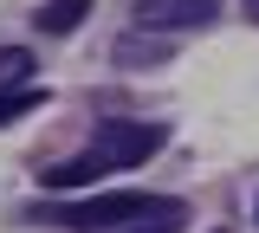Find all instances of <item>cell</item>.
I'll list each match as a JSON object with an SVG mask.
<instances>
[{
	"instance_id": "8",
	"label": "cell",
	"mask_w": 259,
	"mask_h": 233,
	"mask_svg": "<svg viewBox=\"0 0 259 233\" xmlns=\"http://www.w3.org/2000/svg\"><path fill=\"white\" fill-rule=\"evenodd\" d=\"M39 104H46L39 84H26V91H0V123H20L26 110H39Z\"/></svg>"
},
{
	"instance_id": "5",
	"label": "cell",
	"mask_w": 259,
	"mask_h": 233,
	"mask_svg": "<svg viewBox=\"0 0 259 233\" xmlns=\"http://www.w3.org/2000/svg\"><path fill=\"white\" fill-rule=\"evenodd\" d=\"M84 20H91V0H46V7L32 13V26H39L46 39H65V33H78Z\"/></svg>"
},
{
	"instance_id": "6",
	"label": "cell",
	"mask_w": 259,
	"mask_h": 233,
	"mask_svg": "<svg viewBox=\"0 0 259 233\" xmlns=\"http://www.w3.org/2000/svg\"><path fill=\"white\" fill-rule=\"evenodd\" d=\"M32 84V52L26 45H0V91H26Z\"/></svg>"
},
{
	"instance_id": "3",
	"label": "cell",
	"mask_w": 259,
	"mask_h": 233,
	"mask_svg": "<svg viewBox=\"0 0 259 233\" xmlns=\"http://www.w3.org/2000/svg\"><path fill=\"white\" fill-rule=\"evenodd\" d=\"M214 20H221V0H136V26H156V33H188Z\"/></svg>"
},
{
	"instance_id": "9",
	"label": "cell",
	"mask_w": 259,
	"mask_h": 233,
	"mask_svg": "<svg viewBox=\"0 0 259 233\" xmlns=\"http://www.w3.org/2000/svg\"><path fill=\"white\" fill-rule=\"evenodd\" d=\"M136 233H156V227H136Z\"/></svg>"
},
{
	"instance_id": "7",
	"label": "cell",
	"mask_w": 259,
	"mask_h": 233,
	"mask_svg": "<svg viewBox=\"0 0 259 233\" xmlns=\"http://www.w3.org/2000/svg\"><path fill=\"white\" fill-rule=\"evenodd\" d=\"M162 59H168V45H162V39H149V45H143L136 33L117 39V65H162Z\"/></svg>"
},
{
	"instance_id": "4",
	"label": "cell",
	"mask_w": 259,
	"mask_h": 233,
	"mask_svg": "<svg viewBox=\"0 0 259 233\" xmlns=\"http://www.w3.org/2000/svg\"><path fill=\"white\" fill-rule=\"evenodd\" d=\"M104 175H110V162H104L97 149H84V156H71V162L46 168V188H91V181H104Z\"/></svg>"
},
{
	"instance_id": "1",
	"label": "cell",
	"mask_w": 259,
	"mask_h": 233,
	"mask_svg": "<svg viewBox=\"0 0 259 233\" xmlns=\"http://www.w3.org/2000/svg\"><path fill=\"white\" fill-rule=\"evenodd\" d=\"M46 220H59L71 233H117V227H182V201L168 195H136V188H117V195H84V201H59V207H39Z\"/></svg>"
},
{
	"instance_id": "2",
	"label": "cell",
	"mask_w": 259,
	"mask_h": 233,
	"mask_svg": "<svg viewBox=\"0 0 259 233\" xmlns=\"http://www.w3.org/2000/svg\"><path fill=\"white\" fill-rule=\"evenodd\" d=\"M162 143H168V130H162V123H136V117H110V123H97V136H91V149H97L110 168L149 162Z\"/></svg>"
}]
</instances>
